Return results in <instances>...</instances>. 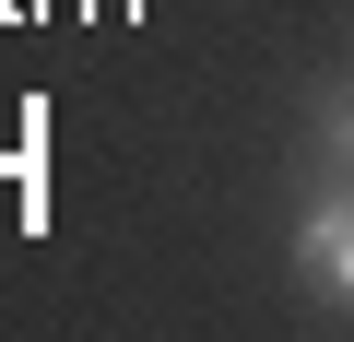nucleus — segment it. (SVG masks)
<instances>
[{"label": "nucleus", "instance_id": "obj_1", "mask_svg": "<svg viewBox=\"0 0 354 342\" xmlns=\"http://www.w3.org/2000/svg\"><path fill=\"white\" fill-rule=\"evenodd\" d=\"M295 260H307V283H330V295H354V189H330V201H307V225H295Z\"/></svg>", "mask_w": 354, "mask_h": 342}, {"label": "nucleus", "instance_id": "obj_2", "mask_svg": "<svg viewBox=\"0 0 354 342\" xmlns=\"http://www.w3.org/2000/svg\"><path fill=\"white\" fill-rule=\"evenodd\" d=\"M342 165H354V106H342Z\"/></svg>", "mask_w": 354, "mask_h": 342}]
</instances>
